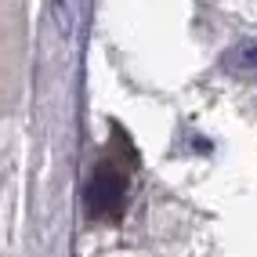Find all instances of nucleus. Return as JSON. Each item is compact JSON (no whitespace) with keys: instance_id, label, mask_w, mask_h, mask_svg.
Here are the masks:
<instances>
[{"instance_id":"obj_1","label":"nucleus","mask_w":257,"mask_h":257,"mask_svg":"<svg viewBox=\"0 0 257 257\" xmlns=\"http://www.w3.org/2000/svg\"><path fill=\"white\" fill-rule=\"evenodd\" d=\"M127 203V178L112 163H101L87 185V210L94 217H119Z\"/></svg>"},{"instance_id":"obj_2","label":"nucleus","mask_w":257,"mask_h":257,"mask_svg":"<svg viewBox=\"0 0 257 257\" xmlns=\"http://www.w3.org/2000/svg\"><path fill=\"white\" fill-rule=\"evenodd\" d=\"M225 65H228L232 73H239V76L257 73V44H253V40H246V44L232 47V51H228V58H225Z\"/></svg>"}]
</instances>
